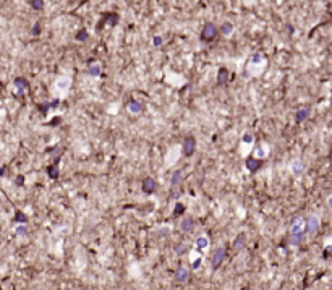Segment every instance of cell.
Masks as SVG:
<instances>
[{"label":"cell","instance_id":"obj_1","mask_svg":"<svg viewBox=\"0 0 332 290\" xmlns=\"http://www.w3.org/2000/svg\"><path fill=\"white\" fill-rule=\"evenodd\" d=\"M321 229V221L317 216H309L306 221H305V233H308V235H316L317 232H319Z\"/></svg>","mask_w":332,"mask_h":290},{"label":"cell","instance_id":"obj_2","mask_svg":"<svg viewBox=\"0 0 332 290\" xmlns=\"http://www.w3.org/2000/svg\"><path fill=\"white\" fill-rule=\"evenodd\" d=\"M215 36H217V28H215L214 23H207L204 24L203 31H201V41L204 42H212L215 39Z\"/></svg>","mask_w":332,"mask_h":290},{"label":"cell","instance_id":"obj_3","mask_svg":"<svg viewBox=\"0 0 332 290\" xmlns=\"http://www.w3.org/2000/svg\"><path fill=\"white\" fill-rule=\"evenodd\" d=\"M194 151H196V139H194V136H188L183 141V154L186 157H190L194 154Z\"/></svg>","mask_w":332,"mask_h":290},{"label":"cell","instance_id":"obj_4","mask_svg":"<svg viewBox=\"0 0 332 290\" xmlns=\"http://www.w3.org/2000/svg\"><path fill=\"white\" fill-rule=\"evenodd\" d=\"M225 248L224 246H219L217 250H215V253H214V256H212V267L214 269H217V267L222 264V261L225 259Z\"/></svg>","mask_w":332,"mask_h":290},{"label":"cell","instance_id":"obj_5","mask_svg":"<svg viewBox=\"0 0 332 290\" xmlns=\"http://www.w3.org/2000/svg\"><path fill=\"white\" fill-rule=\"evenodd\" d=\"M300 232H305V219L295 217L290 225V233H300Z\"/></svg>","mask_w":332,"mask_h":290},{"label":"cell","instance_id":"obj_6","mask_svg":"<svg viewBox=\"0 0 332 290\" xmlns=\"http://www.w3.org/2000/svg\"><path fill=\"white\" fill-rule=\"evenodd\" d=\"M105 21H109V24L110 26H115L118 23V15L117 13H105L104 15V18H102V21H99V26H97V29H100V28L104 26V23Z\"/></svg>","mask_w":332,"mask_h":290},{"label":"cell","instance_id":"obj_7","mask_svg":"<svg viewBox=\"0 0 332 290\" xmlns=\"http://www.w3.org/2000/svg\"><path fill=\"white\" fill-rule=\"evenodd\" d=\"M70 84H71V80H70V78H68V76H62V78H59V80H57L55 88L59 89V91H62V93H67L68 88H70Z\"/></svg>","mask_w":332,"mask_h":290},{"label":"cell","instance_id":"obj_8","mask_svg":"<svg viewBox=\"0 0 332 290\" xmlns=\"http://www.w3.org/2000/svg\"><path fill=\"white\" fill-rule=\"evenodd\" d=\"M141 187H143V191H144V193L151 195V193H153L154 190H156V187H157V185H156V180H154V178L148 177V178H144V180H143V185H141Z\"/></svg>","mask_w":332,"mask_h":290},{"label":"cell","instance_id":"obj_9","mask_svg":"<svg viewBox=\"0 0 332 290\" xmlns=\"http://www.w3.org/2000/svg\"><path fill=\"white\" fill-rule=\"evenodd\" d=\"M290 170H292L293 175H301L303 172H305V164H303L300 159H295L290 164Z\"/></svg>","mask_w":332,"mask_h":290},{"label":"cell","instance_id":"obj_10","mask_svg":"<svg viewBox=\"0 0 332 290\" xmlns=\"http://www.w3.org/2000/svg\"><path fill=\"white\" fill-rule=\"evenodd\" d=\"M303 238H305V232H300V233H290V237H288V245H292V246H298V245H301Z\"/></svg>","mask_w":332,"mask_h":290},{"label":"cell","instance_id":"obj_11","mask_svg":"<svg viewBox=\"0 0 332 290\" xmlns=\"http://www.w3.org/2000/svg\"><path fill=\"white\" fill-rule=\"evenodd\" d=\"M259 167H261V159H258V157H248L246 159V169L250 172H256Z\"/></svg>","mask_w":332,"mask_h":290},{"label":"cell","instance_id":"obj_12","mask_svg":"<svg viewBox=\"0 0 332 290\" xmlns=\"http://www.w3.org/2000/svg\"><path fill=\"white\" fill-rule=\"evenodd\" d=\"M308 117H309V109L308 107H301V109L297 110V114H295V122L301 123V122H305Z\"/></svg>","mask_w":332,"mask_h":290},{"label":"cell","instance_id":"obj_13","mask_svg":"<svg viewBox=\"0 0 332 290\" xmlns=\"http://www.w3.org/2000/svg\"><path fill=\"white\" fill-rule=\"evenodd\" d=\"M227 80H228V72H227V68H219V72H217V86H224V84L227 83Z\"/></svg>","mask_w":332,"mask_h":290},{"label":"cell","instance_id":"obj_14","mask_svg":"<svg viewBox=\"0 0 332 290\" xmlns=\"http://www.w3.org/2000/svg\"><path fill=\"white\" fill-rule=\"evenodd\" d=\"M15 86L18 88V94H20V96H23V94H24V91H26V88H28V81L24 80V78L18 76V78H15Z\"/></svg>","mask_w":332,"mask_h":290},{"label":"cell","instance_id":"obj_15","mask_svg":"<svg viewBox=\"0 0 332 290\" xmlns=\"http://www.w3.org/2000/svg\"><path fill=\"white\" fill-rule=\"evenodd\" d=\"M175 277H177V282H186L188 280V277H190V271L186 269V267H180V269L177 271V274H175Z\"/></svg>","mask_w":332,"mask_h":290},{"label":"cell","instance_id":"obj_16","mask_svg":"<svg viewBox=\"0 0 332 290\" xmlns=\"http://www.w3.org/2000/svg\"><path fill=\"white\" fill-rule=\"evenodd\" d=\"M196 246H198V250H207L209 248V238L206 237V235H199L198 238H196Z\"/></svg>","mask_w":332,"mask_h":290},{"label":"cell","instance_id":"obj_17","mask_svg":"<svg viewBox=\"0 0 332 290\" xmlns=\"http://www.w3.org/2000/svg\"><path fill=\"white\" fill-rule=\"evenodd\" d=\"M100 73H102V68H100L99 63H89L88 75H91V76H100Z\"/></svg>","mask_w":332,"mask_h":290},{"label":"cell","instance_id":"obj_18","mask_svg":"<svg viewBox=\"0 0 332 290\" xmlns=\"http://www.w3.org/2000/svg\"><path fill=\"white\" fill-rule=\"evenodd\" d=\"M59 165L57 164H52V165H49L47 167V175H49V178H52V180H57L59 178Z\"/></svg>","mask_w":332,"mask_h":290},{"label":"cell","instance_id":"obj_19","mask_svg":"<svg viewBox=\"0 0 332 290\" xmlns=\"http://www.w3.org/2000/svg\"><path fill=\"white\" fill-rule=\"evenodd\" d=\"M193 225H194L193 219L191 217H185L183 221H182V224H180V229H182L183 232H190L193 229Z\"/></svg>","mask_w":332,"mask_h":290},{"label":"cell","instance_id":"obj_20","mask_svg":"<svg viewBox=\"0 0 332 290\" xmlns=\"http://www.w3.org/2000/svg\"><path fill=\"white\" fill-rule=\"evenodd\" d=\"M245 240H246V237L243 235V233H240L237 238H235V242H233V250H241L243 246H245Z\"/></svg>","mask_w":332,"mask_h":290},{"label":"cell","instance_id":"obj_21","mask_svg":"<svg viewBox=\"0 0 332 290\" xmlns=\"http://www.w3.org/2000/svg\"><path fill=\"white\" fill-rule=\"evenodd\" d=\"M233 31V24L228 23V21H225V23H222L220 26V34L222 36H230V33Z\"/></svg>","mask_w":332,"mask_h":290},{"label":"cell","instance_id":"obj_22","mask_svg":"<svg viewBox=\"0 0 332 290\" xmlns=\"http://www.w3.org/2000/svg\"><path fill=\"white\" fill-rule=\"evenodd\" d=\"M141 109H143V107H141V104H139L138 101H130V102H128V110L133 112V114H139Z\"/></svg>","mask_w":332,"mask_h":290},{"label":"cell","instance_id":"obj_23","mask_svg":"<svg viewBox=\"0 0 332 290\" xmlns=\"http://www.w3.org/2000/svg\"><path fill=\"white\" fill-rule=\"evenodd\" d=\"M182 177H183V174H182V170H175L174 174H172V185L174 187H177L180 182H182Z\"/></svg>","mask_w":332,"mask_h":290},{"label":"cell","instance_id":"obj_24","mask_svg":"<svg viewBox=\"0 0 332 290\" xmlns=\"http://www.w3.org/2000/svg\"><path fill=\"white\" fill-rule=\"evenodd\" d=\"M75 39H76V41H79V42H84V41H88V29H84V28H81V29H79V31L76 33Z\"/></svg>","mask_w":332,"mask_h":290},{"label":"cell","instance_id":"obj_25","mask_svg":"<svg viewBox=\"0 0 332 290\" xmlns=\"http://www.w3.org/2000/svg\"><path fill=\"white\" fill-rule=\"evenodd\" d=\"M31 7L38 11L44 10V0H31Z\"/></svg>","mask_w":332,"mask_h":290},{"label":"cell","instance_id":"obj_26","mask_svg":"<svg viewBox=\"0 0 332 290\" xmlns=\"http://www.w3.org/2000/svg\"><path fill=\"white\" fill-rule=\"evenodd\" d=\"M15 221H16V222H20V224H26V222H28V217H26V214L21 213V211H16V214H15Z\"/></svg>","mask_w":332,"mask_h":290},{"label":"cell","instance_id":"obj_27","mask_svg":"<svg viewBox=\"0 0 332 290\" xmlns=\"http://www.w3.org/2000/svg\"><path fill=\"white\" fill-rule=\"evenodd\" d=\"M185 213V206L182 203H178L177 206H175V209H174V216H182Z\"/></svg>","mask_w":332,"mask_h":290},{"label":"cell","instance_id":"obj_28","mask_svg":"<svg viewBox=\"0 0 332 290\" xmlns=\"http://www.w3.org/2000/svg\"><path fill=\"white\" fill-rule=\"evenodd\" d=\"M175 253L178 254V256H182V254H185V253H186V246H185L183 243L177 245V246H175Z\"/></svg>","mask_w":332,"mask_h":290},{"label":"cell","instance_id":"obj_29","mask_svg":"<svg viewBox=\"0 0 332 290\" xmlns=\"http://www.w3.org/2000/svg\"><path fill=\"white\" fill-rule=\"evenodd\" d=\"M256 157H258V159L266 157V149H264L263 146H258V147H256Z\"/></svg>","mask_w":332,"mask_h":290},{"label":"cell","instance_id":"obj_30","mask_svg":"<svg viewBox=\"0 0 332 290\" xmlns=\"http://www.w3.org/2000/svg\"><path fill=\"white\" fill-rule=\"evenodd\" d=\"M28 233V229L24 227V225H18L16 227V235H20V237H24Z\"/></svg>","mask_w":332,"mask_h":290},{"label":"cell","instance_id":"obj_31","mask_svg":"<svg viewBox=\"0 0 332 290\" xmlns=\"http://www.w3.org/2000/svg\"><path fill=\"white\" fill-rule=\"evenodd\" d=\"M31 33H33V36H39V34H41V24H39V23H36V24L33 26Z\"/></svg>","mask_w":332,"mask_h":290},{"label":"cell","instance_id":"obj_32","mask_svg":"<svg viewBox=\"0 0 332 290\" xmlns=\"http://www.w3.org/2000/svg\"><path fill=\"white\" fill-rule=\"evenodd\" d=\"M261 60H263L261 54H255L253 57H251V63H261Z\"/></svg>","mask_w":332,"mask_h":290},{"label":"cell","instance_id":"obj_33","mask_svg":"<svg viewBox=\"0 0 332 290\" xmlns=\"http://www.w3.org/2000/svg\"><path fill=\"white\" fill-rule=\"evenodd\" d=\"M161 44H162V37H161V36H154L153 46H154V47H161Z\"/></svg>","mask_w":332,"mask_h":290},{"label":"cell","instance_id":"obj_34","mask_svg":"<svg viewBox=\"0 0 332 290\" xmlns=\"http://www.w3.org/2000/svg\"><path fill=\"white\" fill-rule=\"evenodd\" d=\"M243 143H245V144H251V143H253V136L246 133V135L243 136Z\"/></svg>","mask_w":332,"mask_h":290},{"label":"cell","instance_id":"obj_35","mask_svg":"<svg viewBox=\"0 0 332 290\" xmlns=\"http://www.w3.org/2000/svg\"><path fill=\"white\" fill-rule=\"evenodd\" d=\"M330 254H332V245H329V246H327V248H326V250H324V253H322V256H324V258H329V256H330Z\"/></svg>","mask_w":332,"mask_h":290},{"label":"cell","instance_id":"obj_36","mask_svg":"<svg viewBox=\"0 0 332 290\" xmlns=\"http://www.w3.org/2000/svg\"><path fill=\"white\" fill-rule=\"evenodd\" d=\"M201 261H203L201 258L194 259V261H193V264H191V269H198V267H199V264H201Z\"/></svg>","mask_w":332,"mask_h":290},{"label":"cell","instance_id":"obj_37","mask_svg":"<svg viewBox=\"0 0 332 290\" xmlns=\"http://www.w3.org/2000/svg\"><path fill=\"white\" fill-rule=\"evenodd\" d=\"M23 183H24V177H23V175L16 177V185H20V187H21V185H23Z\"/></svg>","mask_w":332,"mask_h":290},{"label":"cell","instance_id":"obj_38","mask_svg":"<svg viewBox=\"0 0 332 290\" xmlns=\"http://www.w3.org/2000/svg\"><path fill=\"white\" fill-rule=\"evenodd\" d=\"M327 206H329V208L332 209V195H330V196L327 198Z\"/></svg>","mask_w":332,"mask_h":290},{"label":"cell","instance_id":"obj_39","mask_svg":"<svg viewBox=\"0 0 332 290\" xmlns=\"http://www.w3.org/2000/svg\"><path fill=\"white\" fill-rule=\"evenodd\" d=\"M5 174V167H0V177H2Z\"/></svg>","mask_w":332,"mask_h":290},{"label":"cell","instance_id":"obj_40","mask_svg":"<svg viewBox=\"0 0 332 290\" xmlns=\"http://www.w3.org/2000/svg\"><path fill=\"white\" fill-rule=\"evenodd\" d=\"M330 164H332V152H330Z\"/></svg>","mask_w":332,"mask_h":290},{"label":"cell","instance_id":"obj_41","mask_svg":"<svg viewBox=\"0 0 332 290\" xmlns=\"http://www.w3.org/2000/svg\"><path fill=\"white\" fill-rule=\"evenodd\" d=\"M0 203H2V198H0Z\"/></svg>","mask_w":332,"mask_h":290},{"label":"cell","instance_id":"obj_42","mask_svg":"<svg viewBox=\"0 0 332 290\" xmlns=\"http://www.w3.org/2000/svg\"><path fill=\"white\" fill-rule=\"evenodd\" d=\"M330 80H332V78H330Z\"/></svg>","mask_w":332,"mask_h":290},{"label":"cell","instance_id":"obj_43","mask_svg":"<svg viewBox=\"0 0 332 290\" xmlns=\"http://www.w3.org/2000/svg\"><path fill=\"white\" fill-rule=\"evenodd\" d=\"M326 2H327V0H326Z\"/></svg>","mask_w":332,"mask_h":290}]
</instances>
